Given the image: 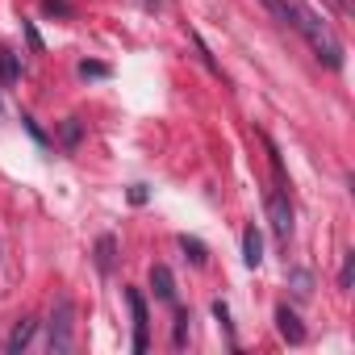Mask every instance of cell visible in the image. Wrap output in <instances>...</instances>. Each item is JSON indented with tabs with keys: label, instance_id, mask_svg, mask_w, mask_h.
<instances>
[{
	"label": "cell",
	"instance_id": "obj_3",
	"mask_svg": "<svg viewBox=\"0 0 355 355\" xmlns=\"http://www.w3.org/2000/svg\"><path fill=\"white\" fill-rule=\"evenodd\" d=\"M268 222H272L276 239L288 243V234H293V205H288V193H284V189L268 193Z\"/></svg>",
	"mask_w": 355,
	"mask_h": 355
},
{
	"label": "cell",
	"instance_id": "obj_14",
	"mask_svg": "<svg viewBox=\"0 0 355 355\" xmlns=\"http://www.w3.org/2000/svg\"><path fill=\"white\" fill-rule=\"evenodd\" d=\"M189 343V313L175 309V326H171V347H184Z\"/></svg>",
	"mask_w": 355,
	"mask_h": 355
},
{
	"label": "cell",
	"instance_id": "obj_8",
	"mask_svg": "<svg viewBox=\"0 0 355 355\" xmlns=\"http://www.w3.org/2000/svg\"><path fill=\"white\" fill-rule=\"evenodd\" d=\"M113 251H117V239L113 234H101L96 239V272L101 276H113Z\"/></svg>",
	"mask_w": 355,
	"mask_h": 355
},
{
	"label": "cell",
	"instance_id": "obj_13",
	"mask_svg": "<svg viewBox=\"0 0 355 355\" xmlns=\"http://www.w3.org/2000/svg\"><path fill=\"white\" fill-rule=\"evenodd\" d=\"M263 9H268L280 26H293V5H288V0H263Z\"/></svg>",
	"mask_w": 355,
	"mask_h": 355
},
{
	"label": "cell",
	"instance_id": "obj_18",
	"mask_svg": "<svg viewBox=\"0 0 355 355\" xmlns=\"http://www.w3.org/2000/svg\"><path fill=\"white\" fill-rule=\"evenodd\" d=\"M42 13H51V17H71V5H67V0H42Z\"/></svg>",
	"mask_w": 355,
	"mask_h": 355
},
{
	"label": "cell",
	"instance_id": "obj_22",
	"mask_svg": "<svg viewBox=\"0 0 355 355\" xmlns=\"http://www.w3.org/2000/svg\"><path fill=\"white\" fill-rule=\"evenodd\" d=\"M130 201H134V205H146V184H134V189H130Z\"/></svg>",
	"mask_w": 355,
	"mask_h": 355
},
{
	"label": "cell",
	"instance_id": "obj_10",
	"mask_svg": "<svg viewBox=\"0 0 355 355\" xmlns=\"http://www.w3.org/2000/svg\"><path fill=\"white\" fill-rule=\"evenodd\" d=\"M180 251H184V259H189L193 268H205V263H209V251H205L201 239H189V234H184V239H180Z\"/></svg>",
	"mask_w": 355,
	"mask_h": 355
},
{
	"label": "cell",
	"instance_id": "obj_1",
	"mask_svg": "<svg viewBox=\"0 0 355 355\" xmlns=\"http://www.w3.org/2000/svg\"><path fill=\"white\" fill-rule=\"evenodd\" d=\"M293 30H301V34H305V42L313 46L318 63H326L330 71H343V42L334 38V30H330V26H326L313 9L293 5Z\"/></svg>",
	"mask_w": 355,
	"mask_h": 355
},
{
	"label": "cell",
	"instance_id": "obj_17",
	"mask_svg": "<svg viewBox=\"0 0 355 355\" xmlns=\"http://www.w3.org/2000/svg\"><path fill=\"white\" fill-rule=\"evenodd\" d=\"M214 318H218L222 330L230 334V347H239V343H234V326H230V309H226V301H214Z\"/></svg>",
	"mask_w": 355,
	"mask_h": 355
},
{
	"label": "cell",
	"instance_id": "obj_23",
	"mask_svg": "<svg viewBox=\"0 0 355 355\" xmlns=\"http://www.w3.org/2000/svg\"><path fill=\"white\" fill-rule=\"evenodd\" d=\"M26 42H30L34 51H42V38H38V30H34V26H26Z\"/></svg>",
	"mask_w": 355,
	"mask_h": 355
},
{
	"label": "cell",
	"instance_id": "obj_16",
	"mask_svg": "<svg viewBox=\"0 0 355 355\" xmlns=\"http://www.w3.org/2000/svg\"><path fill=\"white\" fill-rule=\"evenodd\" d=\"M80 80H109V67L105 63H80Z\"/></svg>",
	"mask_w": 355,
	"mask_h": 355
},
{
	"label": "cell",
	"instance_id": "obj_24",
	"mask_svg": "<svg viewBox=\"0 0 355 355\" xmlns=\"http://www.w3.org/2000/svg\"><path fill=\"white\" fill-rule=\"evenodd\" d=\"M142 5H159V0H142Z\"/></svg>",
	"mask_w": 355,
	"mask_h": 355
},
{
	"label": "cell",
	"instance_id": "obj_2",
	"mask_svg": "<svg viewBox=\"0 0 355 355\" xmlns=\"http://www.w3.org/2000/svg\"><path fill=\"white\" fill-rule=\"evenodd\" d=\"M71 343H76V301H71V297H55V305H51V338H46V347H51V355H67Z\"/></svg>",
	"mask_w": 355,
	"mask_h": 355
},
{
	"label": "cell",
	"instance_id": "obj_20",
	"mask_svg": "<svg viewBox=\"0 0 355 355\" xmlns=\"http://www.w3.org/2000/svg\"><path fill=\"white\" fill-rule=\"evenodd\" d=\"M322 5H326L330 13H338V17H347V13H351V0H322Z\"/></svg>",
	"mask_w": 355,
	"mask_h": 355
},
{
	"label": "cell",
	"instance_id": "obj_19",
	"mask_svg": "<svg viewBox=\"0 0 355 355\" xmlns=\"http://www.w3.org/2000/svg\"><path fill=\"white\" fill-rule=\"evenodd\" d=\"M351 276H355V255H343V268H338V288H351Z\"/></svg>",
	"mask_w": 355,
	"mask_h": 355
},
{
	"label": "cell",
	"instance_id": "obj_4",
	"mask_svg": "<svg viewBox=\"0 0 355 355\" xmlns=\"http://www.w3.org/2000/svg\"><path fill=\"white\" fill-rule=\"evenodd\" d=\"M125 305H130V313H134V355H142V351H146V330H150L146 301H142L138 288H125Z\"/></svg>",
	"mask_w": 355,
	"mask_h": 355
},
{
	"label": "cell",
	"instance_id": "obj_5",
	"mask_svg": "<svg viewBox=\"0 0 355 355\" xmlns=\"http://www.w3.org/2000/svg\"><path fill=\"white\" fill-rule=\"evenodd\" d=\"M150 288H155V297H159L163 305H175V280H171V272H167L163 263L150 268Z\"/></svg>",
	"mask_w": 355,
	"mask_h": 355
},
{
	"label": "cell",
	"instance_id": "obj_15",
	"mask_svg": "<svg viewBox=\"0 0 355 355\" xmlns=\"http://www.w3.org/2000/svg\"><path fill=\"white\" fill-rule=\"evenodd\" d=\"M59 138H63V146H67V150H76V146H80V117H67V121H63V130H59Z\"/></svg>",
	"mask_w": 355,
	"mask_h": 355
},
{
	"label": "cell",
	"instance_id": "obj_11",
	"mask_svg": "<svg viewBox=\"0 0 355 355\" xmlns=\"http://www.w3.org/2000/svg\"><path fill=\"white\" fill-rule=\"evenodd\" d=\"M30 338H34V322H17V330L9 334L5 351H9V355H17V351H26V347H30Z\"/></svg>",
	"mask_w": 355,
	"mask_h": 355
},
{
	"label": "cell",
	"instance_id": "obj_12",
	"mask_svg": "<svg viewBox=\"0 0 355 355\" xmlns=\"http://www.w3.org/2000/svg\"><path fill=\"white\" fill-rule=\"evenodd\" d=\"M17 76H21V63H17V55L0 46V80H5V84H17Z\"/></svg>",
	"mask_w": 355,
	"mask_h": 355
},
{
	"label": "cell",
	"instance_id": "obj_9",
	"mask_svg": "<svg viewBox=\"0 0 355 355\" xmlns=\"http://www.w3.org/2000/svg\"><path fill=\"white\" fill-rule=\"evenodd\" d=\"M288 288H293L297 301H305V297L313 293V272H309V268H293V272H288Z\"/></svg>",
	"mask_w": 355,
	"mask_h": 355
},
{
	"label": "cell",
	"instance_id": "obj_6",
	"mask_svg": "<svg viewBox=\"0 0 355 355\" xmlns=\"http://www.w3.org/2000/svg\"><path fill=\"white\" fill-rule=\"evenodd\" d=\"M276 326H280V334H284L293 347H297V343H305V326H301V318H297L288 305H280V309H276Z\"/></svg>",
	"mask_w": 355,
	"mask_h": 355
},
{
	"label": "cell",
	"instance_id": "obj_7",
	"mask_svg": "<svg viewBox=\"0 0 355 355\" xmlns=\"http://www.w3.org/2000/svg\"><path fill=\"white\" fill-rule=\"evenodd\" d=\"M243 263H247V268H259V263H263V239H259L255 226L243 230Z\"/></svg>",
	"mask_w": 355,
	"mask_h": 355
},
{
	"label": "cell",
	"instance_id": "obj_21",
	"mask_svg": "<svg viewBox=\"0 0 355 355\" xmlns=\"http://www.w3.org/2000/svg\"><path fill=\"white\" fill-rule=\"evenodd\" d=\"M21 121H26V130H30V138H34L38 146H46V134H42V130L34 125V117H21Z\"/></svg>",
	"mask_w": 355,
	"mask_h": 355
}]
</instances>
